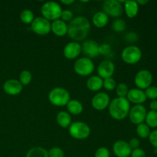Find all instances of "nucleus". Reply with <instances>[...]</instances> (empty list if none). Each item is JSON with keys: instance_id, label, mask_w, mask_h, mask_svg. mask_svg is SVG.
<instances>
[{"instance_id": "9b49d317", "label": "nucleus", "mask_w": 157, "mask_h": 157, "mask_svg": "<svg viewBox=\"0 0 157 157\" xmlns=\"http://www.w3.org/2000/svg\"><path fill=\"white\" fill-rule=\"evenodd\" d=\"M153 82V75L149 70H140L136 74L134 78V83L138 89L144 90L151 86Z\"/></svg>"}, {"instance_id": "bb28decb", "label": "nucleus", "mask_w": 157, "mask_h": 157, "mask_svg": "<svg viewBox=\"0 0 157 157\" xmlns=\"http://www.w3.org/2000/svg\"><path fill=\"white\" fill-rule=\"evenodd\" d=\"M145 121L146 124L149 127H152V128L157 127V111L150 110L149 112H147Z\"/></svg>"}, {"instance_id": "0eeeda50", "label": "nucleus", "mask_w": 157, "mask_h": 157, "mask_svg": "<svg viewBox=\"0 0 157 157\" xmlns=\"http://www.w3.org/2000/svg\"><path fill=\"white\" fill-rule=\"evenodd\" d=\"M121 58L126 64H135L142 58V52L139 47L131 44L123 49Z\"/></svg>"}, {"instance_id": "6e6552de", "label": "nucleus", "mask_w": 157, "mask_h": 157, "mask_svg": "<svg viewBox=\"0 0 157 157\" xmlns=\"http://www.w3.org/2000/svg\"><path fill=\"white\" fill-rule=\"evenodd\" d=\"M124 6L122 2L118 0H107L103 3V12L108 16L117 18L123 14Z\"/></svg>"}, {"instance_id": "c9c22d12", "label": "nucleus", "mask_w": 157, "mask_h": 157, "mask_svg": "<svg viewBox=\"0 0 157 157\" xmlns=\"http://www.w3.org/2000/svg\"><path fill=\"white\" fill-rule=\"evenodd\" d=\"M112 48L109 44H102L99 45V54L100 55L108 56L111 54Z\"/></svg>"}, {"instance_id": "a878e982", "label": "nucleus", "mask_w": 157, "mask_h": 157, "mask_svg": "<svg viewBox=\"0 0 157 157\" xmlns=\"http://www.w3.org/2000/svg\"><path fill=\"white\" fill-rule=\"evenodd\" d=\"M35 19V15L32 11L29 9H24L20 13V20L22 23L26 25L32 24V21Z\"/></svg>"}, {"instance_id": "dca6fc26", "label": "nucleus", "mask_w": 157, "mask_h": 157, "mask_svg": "<svg viewBox=\"0 0 157 157\" xmlns=\"http://www.w3.org/2000/svg\"><path fill=\"white\" fill-rule=\"evenodd\" d=\"M113 152L117 157H129L131 154L132 149L127 141L117 140L113 144Z\"/></svg>"}, {"instance_id": "a19ab883", "label": "nucleus", "mask_w": 157, "mask_h": 157, "mask_svg": "<svg viewBox=\"0 0 157 157\" xmlns=\"http://www.w3.org/2000/svg\"><path fill=\"white\" fill-rule=\"evenodd\" d=\"M129 145H130V148L132 149V150H135V149L139 148L140 146V141L137 138H132L130 141L128 142Z\"/></svg>"}, {"instance_id": "393cba45", "label": "nucleus", "mask_w": 157, "mask_h": 157, "mask_svg": "<svg viewBox=\"0 0 157 157\" xmlns=\"http://www.w3.org/2000/svg\"><path fill=\"white\" fill-rule=\"evenodd\" d=\"M25 157H48V151L41 147H35L31 148L26 153Z\"/></svg>"}, {"instance_id": "7c9ffc66", "label": "nucleus", "mask_w": 157, "mask_h": 157, "mask_svg": "<svg viewBox=\"0 0 157 157\" xmlns=\"http://www.w3.org/2000/svg\"><path fill=\"white\" fill-rule=\"evenodd\" d=\"M115 90H116L117 98H127V95L129 91V88L128 86L125 83H120V84H118Z\"/></svg>"}, {"instance_id": "20e7f679", "label": "nucleus", "mask_w": 157, "mask_h": 157, "mask_svg": "<svg viewBox=\"0 0 157 157\" xmlns=\"http://www.w3.org/2000/svg\"><path fill=\"white\" fill-rule=\"evenodd\" d=\"M43 18L50 21H55L60 19L62 9L59 3L54 1H48L42 5L41 9Z\"/></svg>"}, {"instance_id": "f3484780", "label": "nucleus", "mask_w": 157, "mask_h": 157, "mask_svg": "<svg viewBox=\"0 0 157 157\" xmlns=\"http://www.w3.org/2000/svg\"><path fill=\"white\" fill-rule=\"evenodd\" d=\"M23 86L19 81L15 79H10L6 81L3 84V90L7 94L11 96L19 94L21 92Z\"/></svg>"}, {"instance_id": "f704fd0d", "label": "nucleus", "mask_w": 157, "mask_h": 157, "mask_svg": "<svg viewBox=\"0 0 157 157\" xmlns=\"http://www.w3.org/2000/svg\"><path fill=\"white\" fill-rule=\"evenodd\" d=\"M60 18H61L62 21H64V22H67V21H69V22H70V21L74 18L73 12L71 10H69V9L62 10Z\"/></svg>"}, {"instance_id": "c756f323", "label": "nucleus", "mask_w": 157, "mask_h": 157, "mask_svg": "<svg viewBox=\"0 0 157 157\" xmlns=\"http://www.w3.org/2000/svg\"><path fill=\"white\" fill-rule=\"evenodd\" d=\"M32 80V75L29 71L24 70L21 72L19 76V82L22 86H26L31 83Z\"/></svg>"}, {"instance_id": "f257e3e1", "label": "nucleus", "mask_w": 157, "mask_h": 157, "mask_svg": "<svg viewBox=\"0 0 157 157\" xmlns=\"http://www.w3.org/2000/svg\"><path fill=\"white\" fill-rule=\"evenodd\" d=\"M90 31V24L86 17H75L67 25V35L74 41L85 39Z\"/></svg>"}, {"instance_id": "c85d7f7f", "label": "nucleus", "mask_w": 157, "mask_h": 157, "mask_svg": "<svg viewBox=\"0 0 157 157\" xmlns=\"http://www.w3.org/2000/svg\"><path fill=\"white\" fill-rule=\"evenodd\" d=\"M126 22L124 19H121V18H117L116 20L112 22L111 28L115 32H117V33H121L123 32L126 29Z\"/></svg>"}, {"instance_id": "5701e85b", "label": "nucleus", "mask_w": 157, "mask_h": 157, "mask_svg": "<svg viewBox=\"0 0 157 157\" xmlns=\"http://www.w3.org/2000/svg\"><path fill=\"white\" fill-rule=\"evenodd\" d=\"M57 123L62 128H67L71 124V117L66 111H60L57 114Z\"/></svg>"}, {"instance_id": "a211bd4d", "label": "nucleus", "mask_w": 157, "mask_h": 157, "mask_svg": "<svg viewBox=\"0 0 157 157\" xmlns=\"http://www.w3.org/2000/svg\"><path fill=\"white\" fill-rule=\"evenodd\" d=\"M127 99L129 102H131L133 104H142L147 101V97H146L145 92L143 90L138 88H132L129 90L128 94L127 95Z\"/></svg>"}, {"instance_id": "7ed1b4c3", "label": "nucleus", "mask_w": 157, "mask_h": 157, "mask_svg": "<svg viewBox=\"0 0 157 157\" xmlns=\"http://www.w3.org/2000/svg\"><path fill=\"white\" fill-rule=\"evenodd\" d=\"M48 100L56 107H64L70 101V94L63 87H55L48 94Z\"/></svg>"}, {"instance_id": "423d86ee", "label": "nucleus", "mask_w": 157, "mask_h": 157, "mask_svg": "<svg viewBox=\"0 0 157 157\" xmlns=\"http://www.w3.org/2000/svg\"><path fill=\"white\" fill-rule=\"evenodd\" d=\"M75 73L82 77L89 76L94 71V64L90 58L82 57L77 60L74 64Z\"/></svg>"}, {"instance_id": "cd10ccee", "label": "nucleus", "mask_w": 157, "mask_h": 157, "mask_svg": "<svg viewBox=\"0 0 157 157\" xmlns=\"http://www.w3.org/2000/svg\"><path fill=\"white\" fill-rule=\"evenodd\" d=\"M136 133H137V135L140 138L146 139V138L149 137V136H150V129L147 124L143 123V124L137 125V127H136Z\"/></svg>"}, {"instance_id": "473e14b6", "label": "nucleus", "mask_w": 157, "mask_h": 157, "mask_svg": "<svg viewBox=\"0 0 157 157\" xmlns=\"http://www.w3.org/2000/svg\"><path fill=\"white\" fill-rule=\"evenodd\" d=\"M145 94L147 98L151 99L153 101L157 99V87L156 86H150L148 88L146 89Z\"/></svg>"}, {"instance_id": "4468645a", "label": "nucleus", "mask_w": 157, "mask_h": 157, "mask_svg": "<svg viewBox=\"0 0 157 157\" xmlns=\"http://www.w3.org/2000/svg\"><path fill=\"white\" fill-rule=\"evenodd\" d=\"M115 71V65L110 60H105L100 63L98 67V74L103 80L112 78Z\"/></svg>"}, {"instance_id": "37998d69", "label": "nucleus", "mask_w": 157, "mask_h": 157, "mask_svg": "<svg viewBox=\"0 0 157 157\" xmlns=\"http://www.w3.org/2000/svg\"><path fill=\"white\" fill-rule=\"evenodd\" d=\"M61 2L62 4L66 5V6H70V5L73 4L75 2V0H61Z\"/></svg>"}, {"instance_id": "f8f14e48", "label": "nucleus", "mask_w": 157, "mask_h": 157, "mask_svg": "<svg viewBox=\"0 0 157 157\" xmlns=\"http://www.w3.org/2000/svg\"><path fill=\"white\" fill-rule=\"evenodd\" d=\"M99 45L94 40H86L81 44V52L88 58H94L98 57L99 54Z\"/></svg>"}, {"instance_id": "79ce46f5", "label": "nucleus", "mask_w": 157, "mask_h": 157, "mask_svg": "<svg viewBox=\"0 0 157 157\" xmlns=\"http://www.w3.org/2000/svg\"><path fill=\"white\" fill-rule=\"evenodd\" d=\"M150 107L151 110H154V111H157V101L154 100L152 101L150 104Z\"/></svg>"}, {"instance_id": "4c0bfd02", "label": "nucleus", "mask_w": 157, "mask_h": 157, "mask_svg": "<svg viewBox=\"0 0 157 157\" xmlns=\"http://www.w3.org/2000/svg\"><path fill=\"white\" fill-rule=\"evenodd\" d=\"M124 39H125L126 41L132 44V43H134L138 41V39H139V36H138V35L136 33V32H128L127 34H126L125 36H124Z\"/></svg>"}, {"instance_id": "4be33fe9", "label": "nucleus", "mask_w": 157, "mask_h": 157, "mask_svg": "<svg viewBox=\"0 0 157 157\" xmlns=\"http://www.w3.org/2000/svg\"><path fill=\"white\" fill-rule=\"evenodd\" d=\"M103 81L104 80L98 75H93L87 79V87L91 91H98L103 87Z\"/></svg>"}, {"instance_id": "b1692460", "label": "nucleus", "mask_w": 157, "mask_h": 157, "mask_svg": "<svg viewBox=\"0 0 157 157\" xmlns=\"http://www.w3.org/2000/svg\"><path fill=\"white\" fill-rule=\"evenodd\" d=\"M66 106L68 113L73 115L81 114L84 110L83 104L78 100H70Z\"/></svg>"}, {"instance_id": "aec40b11", "label": "nucleus", "mask_w": 157, "mask_h": 157, "mask_svg": "<svg viewBox=\"0 0 157 157\" xmlns=\"http://www.w3.org/2000/svg\"><path fill=\"white\" fill-rule=\"evenodd\" d=\"M109 21V16L106 13H104L103 11L96 12L92 17V23L97 28L105 27Z\"/></svg>"}, {"instance_id": "6ab92c4d", "label": "nucleus", "mask_w": 157, "mask_h": 157, "mask_svg": "<svg viewBox=\"0 0 157 157\" xmlns=\"http://www.w3.org/2000/svg\"><path fill=\"white\" fill-rule=\"evenodd\" d=\"M51 32L56 36H64L67 34V25L61 19L55 20L51 23Z\"/></svg>"}, {"instance_id": "412c9836", "label": "nucleus", "mask_w": 157, "mask_h": 157, "mask_svg": "<svg viewBox=\"0 0 157 157\" xmlns=\"http://www.w3.org/2000/svg\"><path fill=\"white\" fill-rule=\"evenodd\" d=\"M124 9L127 16L133 18L137 15L139 12V5L136 1H124Z\"/></svg>"}, {"instance_id": "f03ea898", "label": "nucleus", "mask_w": 157, "mask_h": 157, "mask_svg": "<svg viewBox=\"0 0 157 157\" xmlns=\"http://www.w3.org/2000/svg\"><path fill=\"white\" fill-rule=\"evenodd\" d=\"M108 107L109 113L113 119L122 121L128 116L130 103L127 98H117L110 101Z\"/></svg>"}, {"instance_id": "ea45409f", "label": "nucleus", "mask_w": 157, "mask_h": 157, "mask_svg": "<svg viewBox=\"0 0 157 157\" xmlns=\"http://www.w3.org/2000/svg\"><path fill=\"white\" fill-rule=\"evenodd\" d=\"M130 157H147V156H146V153L144 150L137 148L132 150Z\"/></svg>"}, {"instance_id": "2eb2a0df", "label": "nucleus", "mask_w": 157, "mask_h": 157, "mask_svg": "<svg viewBox=\"0 0 157 157\" xmlns=\"http://www.w3.org/2000/svg\"><path fill=\"white\" fill-rule=\"evenodd\" d=\"M81 53V44L77 41H71L64 48L63 55L67 59L72 60L78 58Z\"/></svg>"}, {"instance_id": "39448f33", "label": "nucleus", "mask_w": 157, "mask_h": 157, "mask_svg": "<svg viewBox=\"0 0 157 157\" xmlns=\"http://www.w3.org/2000/svg\"><path fill=\"white\" fill-rule=\"evenodd\" d=\"M68 133L71 137L76 140L87 139L90 134V128L86 123L76 121L71 123L68 127Z\"/></svg>"}, {"instance_id": "c03bdc74", "label": "nucleus", "mask_w": 157, "mask_h": 157, "mask_svg": "<svg viewBox=\"0 0 157 157\" xmlns=\"http://www.w3.org/2000/svg\"><path fill=\"white\" fill-rule=\"evenodd\" d=\"M136 2L138 3V5H145L148 3L149 1L148 0H139V1H136Z\"/></svg>"}, {"instance_id": "1a4fd4ad", "label": "nucleus", "mask_w": 157, "mask_h": 157, "mask_svg": "<svg viewBox=\"0 0 157 157\" xmlns=\"http://www.w3.org/2000/svg\"><path fill=\"white\" fill-rule=\"evenodd\" d=\"M147 113V109L143 104H136L130 108L128 114L129 119L132 124L139 125L145 121Z\"/></svg>"}, {"instance_id": "58836bf2", "label": "nucleus", "mask_w": 157, "mask_h": 157, "mask_svg": "<svg viewBox=\"0 0 157 157\" xmlns=\"http://www.w3.org/2000/svg\"><path fill=\"white\" fill-rule=\"evenodd\" d=\"M149 140L152 146H153L157 150V130L150 132V134L149 136Z\"/></svg>"}, {"instance_id": "ddd939ff", "label": "nucleus", "mask_w": 157, "mask_h": 157, "mask_svg": "<svg viewBox=\"0 0 157 157\" xmlns=\"http://www.w3.org/2000/svg\"><path fill=\"white\" fill-rule=\"evenodd\" d=\"M110 102V96L107 93H105V92L97 93L91 100L92 107L95 110H99V111L105 110L107 107H108Z\"/></svg>"}, {"instance_id": "72a5a7b5", "label": "nucleus", "mask_w": 157, "mask_h": 157, "mask_svg": "<svg viewBox=\"0 0 157 157\" xmlns=\"http://www.w3.org/2000/svg\"><path fill=\"white\" fill-rule=\"evenodd\" d=\"M48 157H64V153L59 147H52L48 151Z\"/></svg>"}, {"instance_id": "9d476101", "label": "nucleus", "mask_w": 157, "mask_h": 157, "mask_svg": "<svg viewBox=\"0 0 157 157\" xmlns=\"http://www.w3.org/2000/svg\"><path fill=\"white\" fill-rule=\"evenodd\" d=\"M31 29L38 35H46L51 32V22L43 17H36L31 24Z\"/></svg>"}, {"instance_id": "e433bc0d", "label": "nucleus", "mask_w": 157, "mask_h": 157, "mask_svg": "<svg viewBox=\"0 0 157 157\" xmlns=\"http://www.w3.org/2000/svg\"><path fill=\"white\" fill-rule=\"evenodd\" d=\"M110 151L106 147H99L94 153V157H110Z\"/></svg>"}, {"instance_id": "2f4dec72", "label": "nucleus", "mask_w": 157, "mask_h": 157, "mask_svg": "<svg viewBox=\"0 0 157 157\" xmlns=\"http://www.w3.org/2000/svg\"><path fill=\"white\" fill-rule=\"evenodd\" d=\"M103 87H104L105 90H108V91H112L116 88L117 83L113 78H107L103 81Z\"/></svg>"}]
</instances>
